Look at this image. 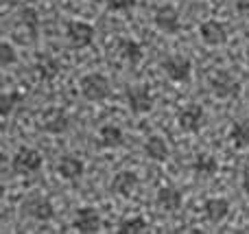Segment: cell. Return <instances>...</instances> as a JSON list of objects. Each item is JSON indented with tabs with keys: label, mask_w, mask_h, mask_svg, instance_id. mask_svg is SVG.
Instances as JSON below:
<instances>
[{
	"label": "cell",
	"mask_w": 249,
	"mask_h": 234,
	"mask_svg": "<svg viewBox=\"0 0 249 234\" xmlns=\"http://www.w3.org/2000/svg\"><path fill=\"white\" fill-rule=\"evenodd\" d=\"M79 90H81V96L86 101H92V103H99V101H105L109 96V81L105 74L101 72H90L79 81Z\"/></svg>",
	"instance_id": "6da1fadb"
},
{
	"label": "cell",
	"mask_w": 249,
	"mask_h": 234,
	"mask_svg": "<svg viewBox=\"0 0 249 234\" xmlns=\"http://www.w3.org/2000/svg\"><path fill=\"white\" fill-rule=\"evenodd\" d=\"M210 90L216 99L232 101L241 94V83H238V79L234 77L232 72H228V70H216L210 77Z\"/></svg>",
	"instance_id": "7a4b0ae2"
},
{
	"label": "cell",
	"mask_w": 249,
	"mask_h": 234,
	"mask_svg": "<svg viewBox=\"0 0 249 234\" xmlns=\"http://www.w3.org/2000/svg\"><path fill=\"white\" fill-rule=\"evenodd\" d=\"M20 208L26 217L35 219V221H42V223L51 221V219L55 217V206H53V201L44 195H37V193L24 197V201H22Z\"/></svg>",
	"instance_id": "3957f363"
},
{
	"label": "cell",
	"mask_w": 249,
	"mask_h": 234,
	"mask_svg": "<svg viewBox=\"0 0 249 234\" xmlns=\"http://www.w3.org/2000/svg\"><path fill=\"white\" fill-rule=\"evenodd\" d=\"M94 26L88 24V22H81V20H72L68 22L66 26V39H68V46L74 48V51H81V48L90 46L94 42Z\"/></svg>",
	"instance_id": "277c9868"
},
{
	"label": "cell",
	"mask_w": 249,
	"mask_h": 234,
	"mask_svg": "<svg viewBox=\"0 0 249 234\" xmlns=\"http://www.w3.org/2000/svg\"><path fill=\"white\" fill-rule=\"evenodd\" d=\"M162 72L166 74L171 81L175 83H184L190 79L193 72V61L184 55H168L162 59Z\"/></svg>",
	"instance_id": "5b68a950"
},
{
	"label": "cell",
	"mask_w": 249,
	"mask_h": 234,
	"mask_svg": "<svg viewBox=\"0 0 249 234\" xmlns=\"http://www.w3.org/2000/svg\"><path fill=\"white\" fill-rule=\"evenodd\" d=\"M127 99V108L131 109V114H149L153 109V103H155V96L151 94L149 86H131L124 94Z\"/></svg>",
	"instance_id": "8992f818"
},
{
	"label": "cell",
	"mask_w": 249,
	"mask_h": 234,
	"mask_svg": "<svg viewBox=\"0 0 249 234\" xmlns=\"http://www.w3.org/2000/svg\"><path fill=\"white\" fill-rule=\"evenodd\" d=\"M203 121H206V109L199 103H188L177 112V125H179L181 131H188V134H195V131L201 129Z\"/></svg>",
	"instance_id": "52a82bcc"
},
{
	"label": "cell",
	"mask_w": 249,
	"mask_h": 234,
	"mask_svg": "<svg viewBox=\"0 0 249 234\" xmlns=\"http://www.w3.org/2000/svg\"><path fill=\"white\" fill-rule=\"evenodd\" d=\"M42 153L35 151L31 147H22L16 151L11 160V166L16 173H22V175H29V173H35V171L42 169Z\"/></svg>",
	"instance_id": "ba28073f"
},
{
	"label": "cell",
	"mask_w": 249,
	"mask_h": 234,
	"mask_svg": "<svg viewBox=\"0 0 249 234\" xmlns=\"http://www.w3.org/2000/svg\"><path fill=\"white\" fill-rule=\"evenodd\" d=\"M70 127V118L64 109L59 108H48L46 112L39 116V129L46 134H66Z\"/></svg>",
	"instance_id": "9c48e42d"
},
{
	"label": "cell",
	"mask_w": 249,
	"mask_h": 234,
	"mask_svg": "<svg viewBox=\"0 0 249 234\" xmlns=\"http://www.w3.org/2000/svg\"><path fill=\"white\" fill-rule=\"evenodd\" d=\"M199 37L206 46H221L228 39V26L219 20H206L199 26Z\"/></svg>",
	"instance_id": "30bf717a"
},
{
	"label": "cell",
	"mask_w": 249,
	"mask_h": 234,
	"mask_svg": "<svg viewBox=\"0 0 249 234\" xmlns=\"http://www.w3.org/2000/svg\"><path fill=\"white\" fill-rule=\"evenodd\" d=\"M138 186H140V178L133 171H118L112 178V184H109L112 193L118 197H131L138 191Z\"/></svg>",
	"instance_id": "8fae6325"
},
{
	"label": "cell",
	"mask_w": 249,
	"mask_h": 234,
	"mask_svg": "<svg viewBox=\"0 0 249 234\" xmlns=\"http://www.w3.org/2000/svg\"><path fill=\"white\" fill-rule=\"evenodd\" d=\"M155 26H158L162 33H177V31L181 29V22H179V13L175 11V7H171V4H164V7H160L158 11H155V18H153Z\"/></svg>",
	"instance_id": "7c38bea8"
},
{
	"label": "cell",
	"mask_w": 249,
	"mask_h": 234,
	"mask_svg": "<svg viewBox=\"0 0 249 234\" xmlns=\"http://www.w3.org/2000/svg\"><path fill=\"white\" fill-rule=\"evenodd\" d=\"M72 228L83 234H94L101 230V217L94 208H79L72 219Z\"/></svg>",
	"instance_id": "4fadbf2b"
},
{
	"label": "cell",
	"mask_w": 249,
	"mask_h": 234,
	"mask_svg": "<svg viewBox=\"0 0 249 234\" xmlns=\"http://www.w3.org/2000/svg\"><path fill=\"white\" fill-rule=\"evenodd\" d=\"M203 217L210 223H221L230 217V201L225 197H210L203 204Z\"/></svg>",
	"instance_id": "5bb4252c"
},
{
	"label": "cell",
	"mask_w": 249,
	"mask_h": 234,
	"mask_svg": "<svg viewBox=\"0 0 249 234\" xmlns=\"http://www.w3.org/2000/svg\"><path fill=\"white\" fill-rule=\"evenodd\" d=\"M155 204H158V208L164 210V213H177V210L181 208V193L177 191L175 186H162L158 191Z\"/></svg>",
	"instance_id": "9a60e30c"
},
{
	"label": "cell",
	"mask_w": 249,
	"mask_h": 234,
	"mask_svg": "<svg viewBox=\"0 0 249 234\" xmlns=\"http://www.w3.org/2000/svg\"><path fill=\"white\" fill-rule=\"evenodd\" d=\"M83 171H86V164H83L77 156H64L59 162H57V173H59L64 180H70V182L81 178Z\"/></svg>",
	"instance_id": "2e32d148"
},
{
	"label": "cell",
	"mask_w": 249,
	"mask_h": 234,
	"mask_svg": "<svg viewBox=\"0 0 249 234\" xmlns=\"http://www.w3.org/2000/svg\"><path fill=\"white\" fill-rule=\"evenodd\" d=\"M144 153L155 162H166L171 156V149H168V143L162 136H149L144 143Z\"/></svg>",
	"instance_id": "e0dca14e"
},
{
	"label": "cell",
	"mask_w": 249,
	"mask_h": 234,
	"mask_svg": "<svg viewBox=\"0 0 249 234\" xmlns=\"http://www.w3.org/2000/svg\"><path fill=\"white\" fill-rule=\"evenodd\" d=\"M33 68H35V72H37V77L42 79V81H53V79L59 74V61L42 53V55L35 57Z\"/></svg>",
	"instance_id": "ac0fdd59"
},
{
	"label": "cell",
	"mask_w": 249,
	"mask_h": 234,
	"mask_svg": "<svg viewBox=\"0 0 249 234\" xmlns=\"http://www.w3.org/2000/svg\"><path fill=\"white\" fill-rule=\"evenodd\" d=\"M118 55H121L124 61H129V64L136 66V64L142 61L144 51H142V46L133 37H123L121 42H118Z\"/></svg>",
	"instance_id": "d6986e66"
},
{
	"label": "cell",
	"mask_w": 249,
	"mask_h": 234,
	"mask_svg": "<svg viewBox=\"0 0 249 234\" xmlns=\"http://www.w3.org/2000/svg\"><path fill=\"white\" fill-rule=\"evenodd\" d=\"M219 171V162H216L214 156L210 153H199L193 162V173L197 178H212V175Z\"/></svg>",
	"instance_id": "ffe728a7"
},
{
	"label": "cell",
	"mask_w": 249,
	"mask_h": 234,
	"mask_svg": "<svg viewBox=\"0 0 249 234\" xmlns=\"http://www.w3.org/2000/svg\"><path fill=\"white\" fill-rule=\"evenodd\" d=\"M99 138H101V147L105 149H116L124 143V134L118 125L109 123V125H103L99 131Z\"/></svg>",
	"instance_id": "44dd1931"
},
{
	"label": "cell",
	"mask_w": 249,
	"mask_h": 234,
	"mask_svg": "<svg viewBox=\"0 0 249 234\" xmlns=\"http://www.w3.org/2000/svg\"><path fill=\"white\" fill-rule=\"evenodd\" d=\"M230 143L238 151L249 149V123H234L232 129H230Z\"/></svg>",
	"instance_id": "7402d4cb"
},
{
	"label": "cell",
	"mask_w": 249,
	"mask_h": 234,
	"mask_svg": "<svg viewBox=\"0 0 249 234\" xmlns=\"http://www.w3.org/2000/svg\"><path fill=\"white\" fill-rule=\"evenodd\" d=\"M20 22H22V26H24L26 31H29L31 37H37L39 16H37V11H35V9H31V7L22 9V11H20Z\"/></svg>",
	"instance_id": "603a6c76"
},
{
	"label": "cell",
	"mask_w": 249,
	"mask_h": 234,
	"mask_svg": "<svg viewBox=\"0 0 249 234\" xmlns=\"http://www.w3.org/2000/svg\"><path fill=\"white\" fill-rule=\"evenodd\" d=\"M146 230V219L144 217H127L121 221L118 226V232L123 234H140Z\"/></svg>",
	"instance_id": "cb8c5ba5"
},
{
	"label": "cell",
	"mask_w": 249,
	"mask_h": 234,
	"mask_svg": "<svg viewBox=\"0 0 249 234\" xmlns=\"http://www.w3.org/2000/svg\"><path fill=\"white\" fill-rule=\"evenodd\" d=\"M22 101V94L20 92H4L0 96V114L2 116H9L13 112V108H18V103Z\"/></svg>",
	"instance_id": "d4e9b609"
},
{
	"label": "cell",
	"mask_w": 249,
	"mask_h": 234,
	"mask_svg": "<svg viewBox=\"0 0 249 234\" xmlns=\"http://www.w3.org/2000/svg\"><path fill=\"white\" fill-rule=\"evenodd\" d=\"M16 59H18L16 48H13L9 42L0 44V66H2V68H7V66H11Z\"/></svg>",
	"instance_id": "484cf974"
},
{
	"label": "cell",
	"mask_w": 249,
	"mask_h": 234,
	"mask_svg": "<svg viewBox=\"0 0 249 234\" xmlns=\"http://www.w3.org/2000/svg\"><path fill=\"white\" fill-rule=\"evenodd\" d=\"M105 4H107L109 11H114V13H124V11H129V9H133L136 0H105Z\"/></svg>",
	"instance_id": "4316f807"
},
{
	"label": "cell",
	"mask_w": 249,
	"mask_h": 234,
	"mask_svg": "<svg viewBox=\"0 0 249 234\" xmlns=\"http://www.w3.org/2000/svg\"><path fill=\"white\" fill-rule=\"evenodd\" d=\"M236 11H238V16L249 20V0H236Z\"/></svg>",
	"instance_id": "83f0119b"
},
{
	"label": "cell",
	"mask_w": 249,
	"mask_h": 234,
	"mask_svg": "<svg viewBox=\"0 0 249 234\" xmlns=\"http://www.w3.org/2000/svg\"><path fill=\"white\" fill-rule=\"evenodd\" d=\"M243 191H245V195H249V171L243 173Z\"/></svg>",
	"instance_id": "f1b7e54d"
},
{
	"label": "cell",
	"mask_w": 249,
	"mask_h": 234,
	"mask_svg": "<svg viewBox=\"0 0 249 234\" xmlns=\"http://www.w3.org/2000/svg\"><path fill=\"white\" fill-rule=\"evenodd\" d=\"M247 59H249V46H247Z\"/></svg>",
	"instance_id": "f546056e"
},
{
	"label": "cell",
	"mask_w": 249,
	"mask_h": 234,
	"mask_svg": "<svg viewBox=\"0 0 249 234\" xmlns=\"http://www.w3.org/2000/svg\"><path fill=\"white\" fill-rule=\"evenodd\" d=\"M247 230H249V228H247Z\"/></svg>",
	"instance_id": "4dcf8cb0"
}]
</instances>
